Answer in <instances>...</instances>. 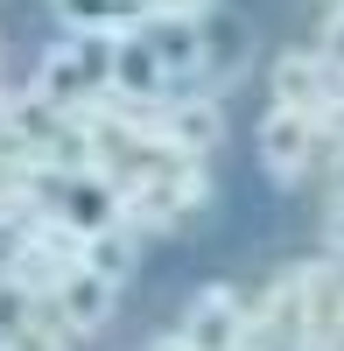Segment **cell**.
Segmentation results:
<instances>
[{
	"mask_svg": "<svg viewBox=\"0 0 344 351\" xmlns=\"http://www.w3.org/2000/svg\"><path fill=\"white\" fill-rule=\"evenodd\" d=\"M169 169H176V162H140V169H127L120 183H112V225H120V232L148 239V232L183 225V204H176Z\"/></svg>",
	"mask_w": 344,
	"mask_h": 351,
	"instance_id": "cell-1",
	"label": "cell"
},
{
	"mask_svg": "<svg viewBox=\"0 0 344 351\" xmlns=\"http://www.w3.org/2000/svg\"><path fill=\"white\" fill-rule=\"evenodd\" d=\"M274 106L309 112V120H337L344 112V71H330L317 49H295L274 64Z\"/></svg>",
	"mask_w": 344,
	"mask_h": 351,
	"instance_id": "cell-2",
	"label": "cell"
},
{
	"mask_svg": "<svg viewBox=\"0 0 344 351\" xmlns=\"http://www.w3.org/2000/svg\"><path fill=\"white\" fill-rule=\"evenodd\" d=\"M317 148H323V120L288 112V106H267V120H260V169L274 183H295V176L317 162Z\"/></svg>",
	"mask_w": 344,
	"mask_h": 351,
	"instance_id": "cell-3",
	"label": "cell"
},
{
	"mask_svg": "<svg viewBox=\"0 0 344 351\" xmlns=\"http://www.w3.org/2000/svg\"><path fill=\"white\" fill-rule=\"evenodd\" d=\"M253 337V309L239 288H204L190 302V324H183V344L190 351H239Z\"/></svg>",
	"mask_w": 344,
	"mask_h": 351,
	"instance_id": "cell-4",
	"label": "cell"
},
{
	"mask_svg": "<svg viewBox=\"0 0 344 351\" xmlns=\"http://www.w3.org/2000/svg\"><path fill=\"white\" fill-rule=\"evenodd\" d=\"M106 92L120 106H155L169 92V71L155 64V49L140 43V28H120L112 36V56H106Z\"/></svg>",
	"mask_w": 344,
	"mask_h": 351,
	"instance_id": "cell-5",
	"label": "cell"
},
{
	"mask_svg": "<svg viewBox=\"0 0 344 351\" xmlns=\"http://www.w3.org/2000/svg\"><path fill=\"white\" fill-rule=\"evenodd\" d=\"M162 141L176 162H204L218 141H225V106L218 99H176L162 112Z\"/></svg>",
	"mask_w": 344,
	"mask_h": 351,
	"instance_id": "cell-6",
	"label": "cell"
},
{
	"mask_svg": "<svg viewBox=\"0 0 344 351\" xmlns=\"http://www.w3.org/2000/svg\"><path fill=\"white\" fill-rule=\"evenodd\" d=\"M56 316H64V330L71 337H99L106 324H112V302H120V288L112 281H99V274H84V267H71L64 281H56Z\"/></svg>",
	"mask_w": 344,
	"mask_h": 351,
	"instance_id": "cell-7",
	"label": "cell"
},
{
	"mask_svg": "<svg viewBox=\"0 0 344 351\" xmlns=\"http://www.w3.org/2000/svg\"><path fill=\"white\" fill-rule=\"evenodd\" d=\"M253 64V28L239 14H197V71L232 84Z\"/></svg>",
	"mask_w": 344,
	"mask_h": 351,
	"instance_id": "cell-8",
	"label": "cell"
},
{
	"mask_svg": "<svg viewBox=\"0 0 344 351\" xmlns=\"http://www.w3.org/2000/svg\"><path fill=\"white\" fill-rule=\"evenodd\" d=\"M28 92H36L42 106H56V112H92L99 84H92V71H84L77 43H64V49L42 56V71H36V84H28Z\"/></svg>",
	"mask_w": 344,
	"mask_h": 351,
	"instance_id": "cell-9",
	"label": "cell"
},
{
	"mask_svg": "<svg viewBox=\"0 0 344 351\" xmlns=\"http://www.w3.org/2000/svg\"><path fill=\"white\" fill-rule=\"evenodd\" d=\"M77 267L99 274V281H112V288H127L134 267H140V239H134V232H120V225L84 232V239H77Z\"/></svg>",
	"mask_w": 344,
	"mask_h": 351,
	"instance_id": "cell-10",
	"label": "cell"
},
{
	"mask_svg": "<svg viewBox=\"0 0 344 351\" xmlns=\"http://www.w3.org/2000/svg\"><path fill=\"white\" fill-rule=\"evenodd\" d=\"M140 43L155 49V64L169 77H190L197 71V21H140Z\"/></svg>",
	"mask_w": 344,
	"mask_h": 351,
	"instance_id": "cell-11",
	"label": "cell"
},
{
	"mask_svg": "<svg viewBox=\"0 0 344 351\" xmlns=\"http://www.w3.org/2000/svg\"><path fill=\"white\" fill-rule=\"evenodd\" d=\"M56 8H64V21L77 28V36H120V14H112V0H56Z\"/></svg>",
	"mask_w": 344,
	"mask_h": 351,
	"instance_id": "cell-12",
	"label": "cell"
},
{
	"mask_svg": "<svg viewBox=\"0 0 344 351\" xmlns=\"http://www.w3.org/2000/svg\"><path fill=\"white\" fill-rule=\"evenodd\" d=\"M211 14V0H140V21H197Z\"/></svg>",
	"mask_w": 344,
	"mask_h": 351,
	"instance_id": "cell-13",
	"label": "cell"
},
{
	"mask_svg": "<svg viewBox=\"0 0 344 351\" xmlns=\"http://www.w3.org/2000/svg\"><path fill=\"white\" fill-rule=\"evenodd\" d=\"M317 56H323L330 71H344V8L323 14V43H317Z\"/></svg>",
	"mask_w": 344,
	"mask_h": 351,
	"instance_id": "cell-14",
	"label": "cell"
},
{
	"mask_svg": "<svg viewBox=\"0 0 344 351\" xmlns=\"http://www.w3.org/2000/svg\"><path fill=\"white\" fill-rule=\"evenodd\" d=\"M330 232H337V246H344V190H337V204H330Z\"/></svg>",
	"mask_w": 344,
	"mask_h": 351,
	"instance_id": "cell-15",
	"label": "cell"
},
{
	"mask_svg": "<svg viewBox=\"0 0 344 351\" xmlns=\"http://www.w3.org/2000/svg\"><path fill=\"white\" fill-rule=\"evenodd\" d=\"M148 351H190V344H183V330H176V337H155Z\"/></svg>",
	"mask_w": 344,
	"mask_h": 351,
	"instance_id": "cell-16",
	"label": "cell"
},
{
	"mask_svg": "<svg viewBox=\"0 0 344 351\" xmlns=\"http://www.w3.org/2000/svg\"><path fill=\"white\" fill-rule=\"evenodd\" d=\"M0 112H8V99H0Z\"/></svg>",
	"mask_w": 344,
	"mask_h": 351,
	"instance_id": "cell-17",
	"label": "cell"
},
{
	"mask_svg": "<svg viewBox=\"0 0 344 351\" xmlns=\"http://www.w3.org/2000/svg\"><path fill=\"white\" fill-rule=\"evenodd\" d=\"M337 8H344V0H337Z\"/></svg>",
	"mask_w": 344,
	"mask_h": 351,
	"instance_id": "cell-18",
	"label": "cell"
},
{
	"mask_svg": "<svg viewBox=\"0 0 344 351\" xmlns=\"http://www.w3.org/2000/svg\"><path fill=\"white\" fill-rule=\"evenodd\" d=\"M0 351H8V344H0Z\"/></svg>",
	"mask_w": 344,
	"mask_h": 351,
	"instance_id": "cell-19",
	"label": "cell"
}]
</instances>
